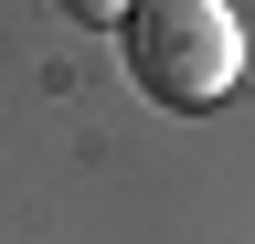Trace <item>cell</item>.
<instances>
[{
    "label": "cell",
    "instance_id": "1",
    "mask_svg": "<svg viewBox=\"0 0 255 244\" xmlns=\"http://www.w3.org/2000/svg\"><path fill=\"white\" fill-rule=\"evenodd\" d=\"M117 32H128V75H138L159 106H223L245 85V21H234V0H138Z\"/></svg>",
    "mask_w": 255,
    "mask_h": 244
},
{
    "label": "cell",
    "instance_id": "2",
    "mask_svg": "<svg viewBox=\"0 0 255 244\" xmlns=\"http://www.w3.org/2000/svg\"><path fill=\"white\" fill-rule=\"evenodd\" d=\"M64 11H75V21H128L138 0H64Z\"/></svg>",
    "mask_w": 255,
    "mask_h": 244
}]
</instances>
